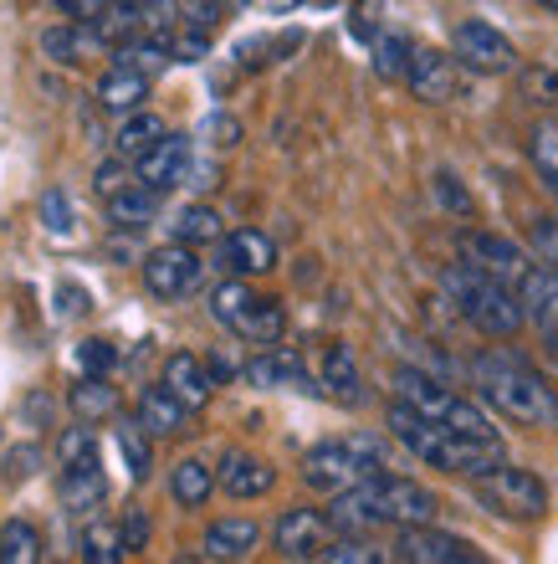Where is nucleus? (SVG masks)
<instances>
[{
    "label": "nucleus",
    "instance_id": "obj_31",
    "mask_svg": "<svg viewBox=\"0 0 558 564\" xmlns=\"http://www.w3.org/2000/svg\"><path fill=\"white\" fill-rule=\"evenodd\" d=\"M0 560L6 564H36L42 560V534L26 519H11L0 529Z\"/></svg>",
    "mask_w": 558,
    "mask_h": 564
},
{
    "label": "nucleus",
    "instance_id": "obj_4",
    "mask_svg": "<svg viewBox=\"0 0 558 564\" xmlns=\"http://www.w3.org/2000/svg\"><path fill=\"white\" fill-rule=\"evenodd\" d=\"M446 293H451L456 313L467 318L477 334H486V339H513L517 328L528 324V313H523V297H517L513 282L492 278V272L471 268V262H456V268H446Z\"/></svg>",
    "mask_w": 558,
    "mask_h": 564
},
{
    "label": "nucleus",
    "instance_id": "obj_47",
    "mask_svg": "<svg viewBox=\"0 0 558 564\" xmlns=\"http://www.w3.org/2000/svg\"><path fill=\"white\" fill-rule=\"evenodd\" d=\"M62 15H73V21H98L108 11V0H57Z\"/></svg>",
    "mask_w": 558,
    "mask_h": 564
},
{
    "label": "nucleus",
    "instance_id": "obj_34",
    "mask_svg": "<svg viewBox=\"0 0 558 564\" xmlns=\"http://www.w3.org/2000/svg\"><path fill=\"white\" fill-rule=\"evenodd\" d=\"M113 436H118V452H123V462H129V477H133V482H144L149 467H154V452H149V431L139 426V416H133V426L123 421Z\"/></svg>",
    "mask_w": 558,
    "mask_h": 564
},
{
    "label": "nucleus",
    "instance_id": "obj_39",
    "mask_svg": "<svg viewBox=\"0 0 558 564\" xmlns=\"http://www.w3.org/2000/svg\"><path fill=\"white\" fill-rule=\"evenodd\" d=\"M133 180H139V170H129V160H123V154H113V160H103L98 164V180H92V185H98V195H118L123 191V185H133Z\"/></svg>",
    "mask_w": 558,
    "mask_h": 564
},
{
    "label": "nucleus",
    "instance_id": "obj_28",
    "mask_svg": "<svg viewBox=\"0 0 558 564\" xmlns=\"http://www.w3.org/2000/svg\"><path fill=\"white\" fill-rule=\"evenodd\" d=\"M247 380L251 386H308V370L303 359L287 355V349H272V355H256L247 365Z\"/></svg>",
    "mask_w": 558,
    "mask_h": 564
},
{
    "label": "nucleus",
    "instance_id": "obj_2",
    "mask_svg": "<svg viewBox=\"0 0 558 564\" xmlns=\"http://www.w3.org/2000/svg\"><path fill=\"white\" fill-rule=\"evenodd\" d=\"M471 386L482 390V401L497 416L517 421V426H548L558 416L554 386L533 370L528 359H517L513 349H482L471 359Z\"/></svg>",
    "mask_w": 558,
    "mask_h": 564
},
{
    "label": "nucleus",
    "instance_id": "obj_25",
    "mask_svg": "<svg viewBox=\"0 0 558 564\" xmlns=\"http://www.w3.org/2000/svg\"><path fill=\"white\" fill-rule=\"evenodd\" d=\"M67 405H73L77 421H92V426H98V421L118 416V390L108 386L103 375H88V380H77V386H73Z\"/></svg>",
    "mask_w": 558,
    "mask_h": 564
},
{
    "label": "nucleus",
    "instance_id": "obj_45",
    "mask_svg": "<svg viewBox=\"0 0 558 564\" xmlns=\"http://www.w3.org/2000/svg\"><path fill=\"white\" fill-rule=\"evenodd\" d=\"M384 0H359V6H353V36H359V42H374V11H380Z\"/></svg>",
    "mask_w": 558,
    "mask_h": 564
},
{
    "label": "nucleus",
    "instance_id": "obj_22",
    "mask_svg": "<svg viewBox=\"0 0 558 564\" xmlns=\"http://www.w3.org/2000/svg\"><path fill=\"white\" fill-rule=\"evenodd\" d=\"M164 386L175 390L190 411H200V405L210 401L216 380H210V365H200L195 355H169V365H164Z\"/></svg>",
    "mask_w": 558,
    "mask_h": 564
},
{
    "label": "nucleus",
    "instance_id": "obj_5",
    "mask_svg": "<svg viewBox=\"0 0 558 564\" xmlns=\"http://www.w3.org/2000/svg\"><path fill=\"white\" fill-rule=\"evenodd\" d=\"M395 401L415 405V411H426V416L446 421L451 431H467V436H482V442H497V426H492V416H486L482 405H471L467 395H456V390H446L441 380H430L426 370H395Z\"/></svg>",
    "mask_w": 558,
    "mask_h": 564
},
{
    "label": "nucleus",
    "instance_id": "obj_41",
    "mask_svg": "<svg viewBox=\"0 0 558 564\" xmlns=\"http://www.w3.org/2000/svg\"><path fill=\"white\" fill-rule=\"evenodd\" d=\"M528 241H533V252H538V262L558 268V216H538Z\"/></svg>",
    "mask_w": 558,
    "mask_h": 564
},
{
    "label": "nucleus",
    "instance_id": "obj_46",
    "mask_svg": "<svg viewBox=\"0 0 558 564\" xmlns=\"http://www.w3.org/2000/svg\"><path fill=\"white\" fill-rule=\"evenodd\" d=\"M118 529H123V544H129V554H133V550H144V544H149V519L139 513V508H133V513H129L123 523H118Z\"/></svg>",
    "mask_w": 558,
    "mask_h": 564
},
{
    "label": "nucleus",
    "instance_id": "obj_12",
    "mask_svg": "<svg viewBox=\"0 0 558 564\" xmlns=\"http://www.w3.org/2000/svg\"><path fill=\"white\" fill-rule=\"evenodd\" d=\"M461 257H467L471 268H482V272H492V278L513 282V288L523 282V272L533 268L528 252H523L517 241L497 237V231H467V237H461Z\"/></svg>",
    "mask_w": 558,
    "mask_h": 564
},
{
    "label": "nucleus",
    "instance_id": "obj_38",
    "mask_svg": "<svg viewBox=\"0 0 558 564\" xmlns=\"http://www.w3.org/2000/svg\"><path fill=\"white\" fill-rule=\"evenodd\" d=\"M98 457V442H92V421H77L57 436V462L62 467H73V462H88Z\"/></svg>",
    "mask_w": 558,
    "mask_h": 564
},
{
    "label": "nucleus",
    "instance_id": "obj_16",
    "mask_svg": "<svg viewBox=\"0 0 558 564\" xmlns=\"http://www.w3.org/2000/svg\"><path fill=\"white\" fill-rule=\"evenodd\" d=\"M221 268L236 272V278L272 272V268H277V247H272V237H266V231H251V226H241V231L221 237Z\"/></svg>",
    "mask_w": 558,
    "mask_h": 564
},
{
    "label": "nucleus",
    "instance_id": "obj_21",
    "mask_svg": "<svg viewBox=\"0 0 558 564\" xmlns=\"http://www.w3.org/2000/svg\"><path fill=\"white\" fill-rule=\"evenodd\" d=\"M185 416H190V405L179 401L169 386H149L139 395V426L149 436H175V431H185Z\"/></svg>",
    "mask_w": 558,
    "mask_h": 564
},
{
    "label": "nucleus",
    "instance_id": "obj_7",
    "mask_svg": "<svg viewBox=\"0 0 558 564\" xmlns=\"http://www.w3.org/2000/svg\"><path fill=\"white\" fill-rule=\"evenodd\" d=\"M210 313L247 344H277L282 324H287L277 303H272V297H256L247 282H221V288L210 293Z\"/></svg>",
    "mask_w": 558,
    "mask_h": 564
},
{
    "label": "nucleus",
    "instance_id": "obj_36",
    "mask_svg": "<svg viewBox=\"0 0 558 564\" xmlns=\"http://www.w3.org/2000/svg\"><path fill=\"white\" fill-rule=\"evenodd\" d=\"M411 57H415V46H411V36H400V31H390V36L374 42V73L380 77H405L411 73Z\"/></svg>",
    "mask_w": 558,
    "mask_h": 564
},
{
    "label": "nucleus",
    "instance_id": "obj_11",
    "mask_svg": "<svg viewBox=\"0 0 558 564\" xmlns=\"http://www.w3.org/2000/svg\"><path fill=\"white\" fill-rule=\"evenodd\" d=\"M390 560H400V564H477V554H471L467 539L441 534V529H430V523H405Z\"/></svg>",
    "mask_w": 558,
    "mask_h": 564
},
{
    "label": "nucleus",
    "instance_id": "obj_50",
    "mask_svg": "<svg viewBox=\"0 0 558 564\" xmlns=\"http://www.w3.org/2000/svg\"><path fill=\"white\" fill-rule=\"evenodd\" d=\"M544 344H548V355L558 359V328H544Z\"/></svg>",
    "mask_w": 558,
    "mask_h": 564
},
{
    "label": "nucleus",
    "instance_id": "obj_37",
    "mask_svg": "<svg viewBox=\"0 0 558 564\" xmlns=\"http://www.w3.org/2000/svg\"><path fill=\"white\" fill-rule=\"evenodd\" d=\"M318 560L324 564H384V554L374 544H364L359 534H343V539H328Z\"/></svg>",
    "mask_w": 558,
    "mask_h": 564
},
{
    "label": "nucleus",
    "instance_id": "obj_35",
    "mask_svg": "<svg viewBox=\"0 0 558 564\" xmlns=\"http://www.w3.org/2000/svg\"><path fill=\"white\" fill-rule=\"evenodd\" d=\"M123 554H129V544H123V529L88 523V534H83V560H88V564H118Z\"/></svg>",
    "mask_w": 558,
    "mask_h": 564
},
{
    "label": "nucleus",
    "instance_id": "obj_18",
    "mask_svg": "<svg viewBox=\"0 0 558 564\" xmlns=\"http://www.w3.org/2000/svg\"><path fill=\"white\" fill-rule=\"evenodd\" d=\"M108 221H113L118 231H144V226H154L160 221V191L144 185V180L123 185L118 195H108Z\"/></svg>",
    "mask_w": 558,
    "mask_h": 564
},
{
    "label": "nucleus",
    "instance_id": "obj_3",
    "mask_svg": "<svg viewBox=\"0 0 558 564\" xmlns=\"http://www.w3.org/2000/svg\"><path fill=\"white\" fill-rule=\"evenodd\" d=\"M328 519H333V529H343V534H364V529H374V523H430L436 519V492L420 488V482H411V477H364L359 488L349 492H333V508H328Z\"/></svg>",
    "mask_w": 558,
    "mask_h": 564
},
{
    "label": "nucleus",
    "instance_id": "obj_14",
    "mask_svg": "<svg viewBox=\"0 0 558 564\" xmlns=\"http://www.w3.org/2000/svg\"><path fill=\"white\" fill-rule=\"evenodd\" d=\"M405 83H411V93L420 104H451L456 88H461V62L436 52V46H415Z\"/></svg>",
    "mask_w": 558,
    "mask_h": 564
},
{
    "label": "nucleus",
    "instance_id": "obj_9",
    "mask_svg": "<svg viewBox=\"0 0 558 564\" xmlns=\"http://www.w3.org/2000/svg\"><path fill=\"white\" fill-rule=\"evenodd\" d=\"M451 46H456V62L471 67V73L497 77V73H513L517 67L513 42H507L497 26H486V21H461V26L451 31Z\"/></svg>",
    "mask_w": 558,
    "mask_h": 564
},
{
    "label": "nucleus",
    "instance_id": "obj_20",
    "mask_svg": "<svg viewBox=\"0 0 558 564\" xmlns=\"http://www.w3.org/2000/svg\"><path fill=\"white\" fill-rule=\"evenodd\" d=\"M216 477H221V488L231 492V498H262V492H272V482H277V473H272L262 457H251V452H226Z\"/></svg>",
    "mask_w": 558,
    "mask_h": 564
},
{
    "label": "nucleus",
    "instance_id": "obj_43",
    "mask_svg": "<svg viewBox=\"0 0 558 564\" xmlns=\"http://www.w3.org/2000/svg\"><path fill=\"white\" fill-rule=\"evenodd\" d=\"M343 442H349L353 452L374 467V473H384V467H390V442H380V436H364V431H359V436H343Z\"/></svg>",
    "mask_w": 558,
    "mask_h": 564
},
{
    "label": "nucleus",
    "instance_id": "obj_13",
    "mask_svg": "<svg viewBox=\"0 0 558 564\" xmlns=\"http://www.w3.org/2000/svg\"><path fill=\"white\" fill-rule=\"evenodd\" d=\"M328 529L333 519L318 513V508H293V513H282L277 529H272V544H277L282 560H318L328 544Z\"/></svg>",
    "mask_w": 558,
    "mask_h": 564
},
{
    "label": "nucleus",
    "instance_id": "obj_33",
    "mask_svg": "<svg viewBox=\"0 0 558 564\" xmlns=\"http://www.w3.org/2000/svg\"><path fill=\"white\" fill-rule=\"evenodd\" d=\"M175 241L185 247H206V241H221V216L210 206H185L175 216Z\"/></svg>",
    "mask_w": 558,
    "mask_h": 564
},
{
    "label": "nucleus",
    "instance_id": "obj_52",
    "mask_svg": "<svg viewBox=\"0 0 558 564\" xmlns=\"http://www.w3.org/2000/svg\"><path fill=\"white\" fill-rule=\"evenodd\" d=\"M538 6H544V11H554V15H558V0H538Z\"/></svg>",
    "mask_w": 558,
    "mask_h": 564
},
{
    "label": "nucleus",
    "instance_id": "obj_32",
    "mask_svg": "<svg viewBox=\"0 0 558 564\" xmlns=\"http://www.w3.org/2000/svg\"><path fill=\"white\" fill-rule=\"evenodd\" d=\"M528 154H533V170H538V180H544L548 191L558 195V119L538 123L528 139Z\"/></svg>",
    "mask_w": 558,
    "mask_h": 564
},
{
    "label": "nucleus",
    "instance_id": "obj_48",
    "mask_svg": "<svg viewBox=\"0 0 558 564\" xmlns=\"http://www.w3.org/2000/svg\"><path fill=\"white\" fill-rule=\"evenodd\" d=\"M436 191H441V200H446L451 210H461V216L471 210V200H467V191L456 185V175H436Z\"/></svg>",
    "mask_w": 558,
    "mask_h": 564
},
{
    "label": "nucleus",
    "instance_id": "obj_30",
    "mask_svg": "<svg viewBox=\"0 0 558 564\" xmlns=\"http://www.w3.org/2000/svg\"><path fill=\"white\" fill-rule=\"evenodd\" d=\"M88 46H98V31H77V26H52L42 31V52L52 62H62V67H73V62H83V52Z\"/></svg>",
    "mask_w": 558,
    "mask_h": 564
},
{
    "label": "nucleus",
    "instance_id": "obj_8",
    "mask_svg": "<svg viewBox=\"0 0 558 564\" xmlns=\"http://www.w3.org/2000/svg\"><path fill=\"white\" fill-rule=\"evenodd\" d=\"M364 477H380L374 467H369L359 452H353L349 442H324V446H313L308 457H303V482H308L313 492H349L359 488Z\"/></svg>",
    "mask_w": 558,
    "mask_h": 564
},
{
    "label": "nucleus",
    "instance_id": "obj_26",
    "mask_svg": "<svg viewBox=\"0 0 558 564\" xmlns=\"http://www.w3.org/2000/svg\"><path fill=\"white\" fill-rule=\"evenodd\" d=\"M164 134H169V129H164L160 113H129V119H123V129L113 134V154H123V160L133 164V160H144V154L160 144Z\"/></svg>",
    "mask_w": 558,
    "mask_h": 564
},
{
    "label": "nucleus",
    "instance_id": "obj_19",
    "mask_svg": "<svg viewBox=\"0 0 558 564\" xmlns=\"http://www.w3.org/2000/svg\"><path fill=\"white\" fill-rule=\"evenodd\" d=\"M517 297H523V313H528L538 328H558V268H528L517 282Z\"/></svg>",
    "mask_w": 558,
    "mask_h": 564
},
{
    "label": "nucleus",
    "instance_id": "obj_51",
    "mask_svg": "<svg viewBox=\"0 0 558 564\" xmlns=\"http://www.w3.org/2000/svg\"><path fill=\"white\" fill-rule=\"evenodd\" d=\"M216 6H221V11H236V6H247V0H216Z\"/></svg>",
    "mask_w": 558,
    "mask_h": 564
},
{
    "label": "nucleus",
    "instance_id": "obj_44",
    "mask_svg": "<svg viewBox=\"0 0 558 564\" xmlns=\"http://www.w3.org/2000/svg\"><path fill=\"white\" fill-rule=\"evenodd\" d=\"M36 462H42L36 446H15L11 457H6V482H26V477L36 473Z\"/></svg>",
    "mask_w": 558,
    "mask_h": 564
},
{
    "label": "nucleus",
    "instance_id": "obj_53",
    "mask_svg": "<svg viewBox=\"0 0 558 564\" xmlns=\"http://www.w3.org/2000/svg\"><path fill=\"white\" fill-rule=\"evenodd\" d=\"M129 6H139V11H144V6H154V0H129Z\"/></svg>",
    "mask_w": 558,
    "mask_h": 564
},
{
    "label": "nucleus",
    "instance_id": "obj_40",
    "mask_svg": "<svg viewBox=\"0 0 558 564\" xmlns=\"http://www.w3.org/2000/svg\"><path fill=\"white\" fill-rule=\"evenodd\" d=\"M42 226L52 237H67L73 231V206H67V191H46L42 195Z\"/></svg>",
    "mask_w": 558,
    "mask_h": 564
},
{
    "label": "nucleus",
    "instance_id": "obj_1",
    "mask_svg": "<svg viewBox=\"0 0 558 564\" xmlns=\"http://www.w3.org/2000/svg\"><path fill=\"white\" fill-rule=\"evenodd\" d=\"M390 436H395L411 457H420L426 467H441L456 477H482L492 467H502V442H482L467 431H451L446 421L415 411V405L395 401L390 405Z\"/></svg>",
    "mask_w": 558,
    "mask_h": 564
},
{
    "label": "nucleus",
    "instance_id": "obj_24",
    "mask_svg": "<svg viewBox=\"0 0 558 564\" xmlns=\"http://www.w3.org/2000/svg\"><path fill=\"white\" fill-rule=\"evenodd\" d=\"M144 98H149V77L133 73V67H123V62H118L113 73L98 83V104H103L108 113H123V119H129V113H139V104H144Z\"/></svg>",
    "mask_w": 558,
    "mask_h": 564
},
{
    "label": "nucleus",
    "instance_id": "obj_49",
    "mask_svg": "<svg viewBox=\"0 0 558 564\" xmlns=\"http://www.w3.org/2000/svg\"><path fill=\"white\" fill-rule=\"evenodd\" d=\"M216 175H221L216 164H195L190 160V175H185V185H195V191H210V185H216Z\"/></svg>",
    "mask_w": 558,
    "mask_h": 564
},
{
    "label": "nucleus",
    "instance_id": "obj_29",
    "mask_svg": "<svg viewBox=\"0 0 558 564\" xmlns=\"http://www.w3.org/2000/svg\"><path fill=\"white\" fill-rule=\"evenodd\" d=\"M324 386H328V395H333V401H343V405H359V401H364L359 365H353V355L343 349V344H333V349H328V359H324Z\"/></svg>",
    "mask_w": 558,
    "mask_h": 564
},
{
    "label": "nucleus",
    "instance_id": "obj_17",
    "mask_svg": "<svg viewBox=\"0 0 558 564\" xmlns=\"http://www.w3.org/2000/svg\"><path fill=\"white\" fill-rule=\"evenodd\" d=\"M103 492H108V482H103V467H98V457L62 467L57 498H62V508H67V513H88V508H98V503H103Z\"/></svg>",
    "mask_w": 558,
    "mask_h": 564
},
{
    "label": "nucleus",
    "instance_id": "obj_27",
    "mask_svg": "<svg viewBox=\"0 0 558 564\" xmlns=\"http://www.w3.org/2000/svg\"><path fill=\"white\" fill-rule=\"evenodd\" d=\"M216 482H221V477L210 473L200 457H185L175 473H169V492H175L179 508H200L210 498V488H216Z\"/></svg>",
    "mask_w": 558,
    "mask_h": 564
},
{
    "label": "nucleus",
    "instance_id": "obj_23",
    "mask_svg": "<svg viewBox=\"0 0 558 564\" xmlns=\"http://www.w3.org/2000/svg\"><path fill=\"white\" fill-rule=\"evenodd\" d=\"M262 544V529L251 519H216L206 529V560H247Z\"/></svg>",
    "mask_w": 558,
    "mask_h": 564
},
{
    "label": "nucleus",
    "instance_id": "obj_15",
    "mask_svg": "<svg viewBox=\"0 0 558 564\" xmlns=\"http://www.w3.org/2000/svg\"><path fill=\"white\" fill-rule=\"evenodd\" d=\"M133 170H139V180L144 185H154V191H175V185H185V175H190V139L185 134H164L160 144L149 149L144 160H133Z\"/></svg>",
    "mask_w": 558,
    "mask_h": 564
},
{
    "label": "nucleus",
    "instance_id": "obj_10",
    "mask_svg": "<svg viewBox=\"0 0 558 564\" xmlns=\"http://www.w3.org/2000/svg\"><path fill=\"white\" fill-rule=\"evenodd\" d=\"M195 278H200V257H195V247H185V241H169V247L144 257V288L154 297H164V303H175V297L190 293Z\"/></svg>",
    "mask_w": 558,
    "mask_h": 564
},
{
    "label": "nucleus",
    "instance_id": "obj_54",
    "mask_svg": "<svg viewBox=\"0 0 558 564\" xmlns=\"http://www.w3.org/2000/svg\"><path fill=\"white\" fill-rule=\"evenodd\" d=\"M277 6H297V0H277Z\"/></svg>",
    "mask_w": 558,
    "mask_h": 564
},
{
    "label": "nucleus",
    "instance_id": "obj_42",
    "mask_svg": "<svg viewBox=\"0 0 558 564\" xmlns=\"http://www.w3.org/2000/svg\"><path fill=\"white\" fill-rule=\"evenodd\" d=\"M77 359H83V370L88 375H108L113 370V359H118V349L108 339H88L83 349H77Z\"/></svg>",
    "mask_w": 558,
    "mask_h": 564
},
{
    "label": "nucleus",
    "instance_id": "obj_6",
    "mask_svg": "<svg viewBox=\"0 0 558 564\" xmlns=\"http://www.w3.org/2000/svg\"><path fill=\"white\" fill-rule=\"evenodd\" d=\"M471 492H477V503L486 513H497V519H513V523H533L548 513V488L544 477L528 473V467H492V473L471 477Z\"/></svg>",
    "mask_w": 558,
    "mask_h": 564
}]
</instances>
